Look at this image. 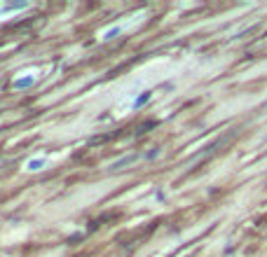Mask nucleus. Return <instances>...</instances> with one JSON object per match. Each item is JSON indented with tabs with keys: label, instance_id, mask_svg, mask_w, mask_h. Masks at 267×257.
Masks as SVG:
<instances>
[{
	"label": "nucleus",
	"instance_id": "obj_1",
	"mask_svg": "<svg viewBox=\"0 0 267 257\" xmlns=\"http://www.w3.org/2000/svg\"><path fill=\"white\" fill-rule=\"evenodd\" d=\"M42 164H44V159H35V161H28V169H31V171H38Z\"/></svg>",
	"mask_w": 267,
	"mask_h": 257
}]
</instances>
